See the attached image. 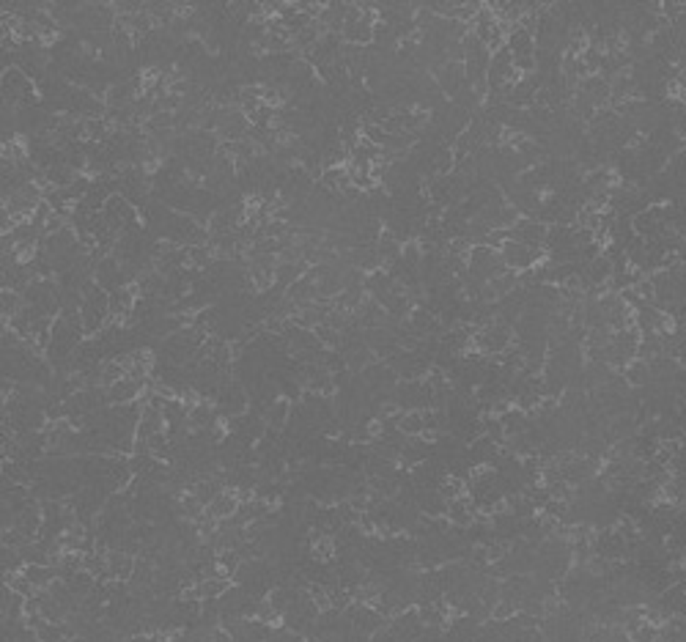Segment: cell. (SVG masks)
<instances>
[{
    "mask_svg": "<svg viewBox=\"0 0 686 642\" xmlns=\"http://www.w3.org/2000/svg\"><path fill=\"white\" fill-rule=\"evenodd\" d=\"M138 395H140V382H138V379H118L116 384L107 387V398H110L116 406L135 401Z\"/></svg>",
    "mask_w": 686,
    "mask_h": 642,
    "instance_id": "cell-1",
    "label": "cell"
}]
</instances>
